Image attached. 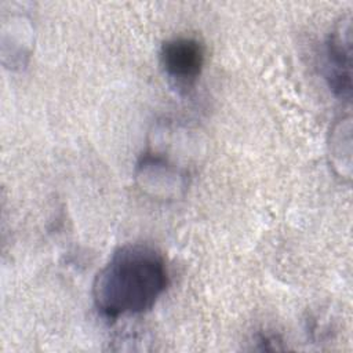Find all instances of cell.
<instances>
[{"label":"cell","instance_id":"277c9868","mask_svg":"<svg viewBox=\"0 0 353 353\" xmlns=\"http://www.w3.org/2000/svg\"><path fill=\"white\" fill-rule=\"evenodd\" d=\"M135 176L139 186L156 197L172 199L188 188V172L168 157L148 152L139 159Z\"/></svg>","mask_w":353,"mask_h":353},{"label":"cell","instance_id":"3957f363","mask_svg":"<svg viewBox=\"0 0 353 353\" xmlns=\"http://www.w3.org/2000/svg\"><path fill=\"white\" fill-rule=\"evenodd\" d=\"M324 74L330 90L349 101L352 94V19L341 17L325 41Z\"/></svg>","mask_w":353,"mask_h":353},{"label":"cell","instance_id":"6da1fadb","mask_svg":"<svg viewBox=\"0 0 353 353\" xmlns=\"http://www.w3.org/2000/svg\"><path fill=\"white\" fill-rule=\"evenodd\" d=\"M168 285L163 255L146 244L117 248L92 284L97 310L108 320L149 312Z\"/></svg>","mask_w":353,"mask_h":353},{"label":"cell","instance_id":"7a4b0ae2","mask_svg":"<svg viewBox=\"0 0 353 353\" xmlns=\"http://www.w3.org/2000/svg\"><path fill=\"white\" fill-rule=\"evenodd\" d=\"M205 61L203 43L190 36H176L160 47V65L168 80L181 90H190L200 77Z\"/></svg>","mask_w":353,"mask_h":353}]
</instances>
